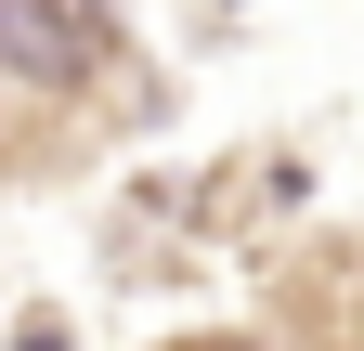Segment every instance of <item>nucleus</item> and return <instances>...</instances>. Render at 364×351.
I'll return each mask as SVG.
<instances>
[{
  "mask_svg": "<svg viewBox=\"0 0 364 351\" xmlns=\"http://www.w3.org/2000/svg\"><path fill=\"white\" fill-rule=\"evenodd\" d=\"M0 53L65 92V78H78V0H0Z\"/></svg>",
  "mask_w": 364,
  "mask_h": 351,
  "instance_id": "1",
  "label": "nucleus"
},
{
  "mask_svg": "<svg viewBox=\"0 0 364 351\" xmlns=\"http://www.w3.org/2000/svg\"><path fill=\"white\" fill-rule=\"evenodd\" d=\"M182 351H260V338H182Z\"/></svg>",
  "mask_w": 364,
  "mask_h": 351,
  "instance_id": "3",
  "label": "nucleus"
},
{
  "mask_svg": "<svg viewBox=\"0 0 364 351\" xmlns=\"http://www.w3.org/2000/svg\"><path fill=\"white\" fill-rule=\"evenodd\" d=\"M14 351H65V325H53V313H26V325H14Z\"/></svg>",
  "mask_w": 364,
  "mask_h": 351,
  "instance_id": "2",
  "label": "nucleus"
}]
</instances>
